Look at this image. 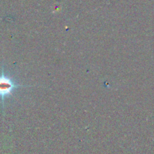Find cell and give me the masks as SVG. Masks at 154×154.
Returning a JSON list of instances; mask_svg holds the SVG:
<instances>
[{
	"mask_svg": "<svg viewBox=\"0 0 154 154\" xmlns=\"http://www.w3.org/2000/svg\"><path fill=\"white\" fill-rule=\"evenodd\" d=\"M25 85L17 84L11 77L6 75L3 68L0 71V100L2 103V107H4V101L5 97L12 94L14 89L19 87H24Z\"/></svg>",
	"mask_w": 154,
	"mask_h": 154,
	"instance_id": "6da1fadb",
	"label": "cell"
}]
</instances>
